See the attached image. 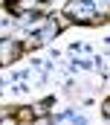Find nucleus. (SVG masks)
I'll return each mask as SVG.
<instances>
[{
	"mask_svg": "<svg viewBox=\"0 0 110 125\" xmlns=\"http://www.w3.org/2000/svg\"><path fill=\"white\" fill-rule=\"evenodd\" d=\"M23 52V44H18V41H6V38H0V64H12L18 55Z\"/></svg>",
	"mask_w": 110,
	"mask_h": 125,
	"instance_id": "obj_1",
	"label": "nucleus"
},
{
	"mask_svg": "<svg viewBox=\"0 0 110 125\" xmlns=\"http://www.w3.org/2000/svg\"><path fill=\"white\" fill-rule=\"evenodd\" d=\"M12 116H15L18 122H32V119H35V108H18Z\"/></svg>",
	"mask_w": 110,
	"mask_h": 125,
	"instance_id": "obj_2",
	"label": "nucleus"
}]
</instances>
